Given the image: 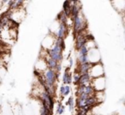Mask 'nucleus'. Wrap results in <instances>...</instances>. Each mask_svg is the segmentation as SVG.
Wrapping results in <instances>:
<instances>
[{
	"label": "nucleus",
	"mask_w": 125,
	"mask_h": 115,
	"mask_svg": "<svg viewBox=\"0 0 125 115\" xmlns=\"http://www.w3.org/2000/svg\"><path fill=\"white\" fill-rule=\"evenodd\" d=\"M61 70H62V67H61V65L60 63H58L57 65V67H56V69H55V72H57V73H60Z\"/></svg>",
	"instance_id": "16"
},
{
	"label": "nucleus",
	"mask_w": 125,
	"mask_h": 115,
	"mask_svg": "<svg viewBox=\"0 0 125 115\" xmlns=\"http://www.w3.org/2000/svg\"><path fill=\"white\" fill-rule=\"evenodd\" d=\"M89 85L94 89V91H103L105 86V79H104V77L92 79Z\"/></svg>",
	"instance_id": "4"
},
{
	"label": "nucleus",
	"mask_w": 125,
	"mask_h": 115,
	"mask_svg": "<svg viewBox=\"0 0 125 115\" xmlns=\"http://www.w3.org/2000/svg\"><path fill=\"white\" fill-rule=\"evenodd\" d=\"M88 74L91 79L104 77V68H103L101 62H97V63H92L91 68L88 71Z\"/></svg>",
	"instance_id": "3"
},
{
	"label": "nucleus",
	"mask_w": 125,
	"mask_h": 115,
	"mask_svg": "<svg viewBox=\"0 0 125 115\" xmlns=\"http://www.w3.org/2000/svg\"><path fill=\"white\" fill-rule=\"evenodd\" d=\"M62 50H63L61 48L60 44H59V39L57 38L55 40V44L52 47V49L47 50V55L50 58L53 59L58 63L62 59Z\"/></svg>",
	"instance_id": "1"
},
{
	"label": "nucleus",
	"mask_w": 125,
	"mask_h": 115,
	"mask_svg": "<svg viewBox=\"0 0 125 115\" xmlns=\"http://www.w3.org/2000/svg\"><path fill=\"white\" fill-rule=\"evenodd\" d=\"M78 52H79L78 56H81V55H87V53H88V49L87 48V46H86V44H85L83 47H82V48L78 50Z\"/></svg>",
	"instance_id": "11"
},
{
	"label": "nucleus",
	"mask_w": 125,
	"mask_h": 115,
	"mask_svg": "<svg viewBox=\"0 0 125 115\" xmlns=\"http://www.w3.org/2000/svg\"><path fill=\"white\" fill-rule=\"evenodd\" d=\"M62 8H63V14L66 16V17H70V13H71V2L70 1H65L63 3V5H62Z\"/></svg>",
	"instance_id": "8"
},
{
	"label": "nucleus",
	"mask_w": 125,
	"mask_h": 115,
	"mask_svg": "<svg viewBox=\"0 0 125 115\" xmlns=\"http://www.w3.org/2000/svg\"><path fill=\"white\" fill-rule=\"evenodd\" d=\"M64 89H65L64 85L61 86V88H60V94L62 95V96H63V93H64Z\"/></svg>",
	"instance_id": "19"
},
{
	"label": "nucleus",
	"mask_w": 125,
	"mask_h": 115,
	"mask_svg": "<svg viewBox=\"0 0 125 115\" xmlns=\"http://www.w3.org/2000/svg\"><path fill=\"white\" fill-rule=\"evenodd\" d=\"M91 77L89 76L88 72L87 73H84L82 75H81L80 79L79 81L77 82V85H85L87 86V84H90V81H91Z\"/></svg>",
	"instance_id": "7"
},
{
	"label": "nucleus",
	"mask_w": 125,
	"mask_h": 115,
	"mask_svg": "<svg viewBox=\"0 0 125 115\" xmlns=\"http://www.w3.org/2000/svg\"><path fill=\"white\" fill-rule=\"evenodd\" d=\"M64 110H65V107H64V106H61V107H60V109H59V111H58V113H57V114H62V113H64Z\"/></svg>",
	"instance_id": "17"
},
{
	"label": "nucleus",
	"mask_w": 125,
	"mask_h": 115,
	"mask_svg": "<svg viewBox=\"0 0 125 115\" xmlns=\"http://www.w3.org/2000/svg\"><path fill=\"white\" fill-rule=\"evenodd\" d=\"M74 34H76L79 32H82L83 30L86 29L87 26V20H86L85 16H83V14L80 12V14L78 15L76 18L74 20Z\"/></svg>",
	"instance_id": "2"
},
{
	"label": "nucleus",
	"mask_w": 125,
	"mask_h": 115,
	"mask_svg": "<svg viewBox=\"0 0 125 115\" xmlns=\"http://www.w3.org/2000/svg\"><path fill=\"white\" fill-rule=\"evenodd\" d=\"M45 61L46 62V64H47V66H48V68L52 69V70H55L56 67H57V65L58 64L57 62H56V61H54L53 59L50 58L49 56L47 57V58H45Z\"/></svg>",
	"instance_id": "9"
},
{
	"label": "nucleus",
	"mask_w": 125,
	"mask_h": 115,
	"mask_svg": "<svg viewBox=\"0 0 125 115\" xmlns=\"http://www.w3.org/2000/svg\"><path fill=\"white\" fill-rule=\"evenodd\" d=\"M44 79H45V84L47 85L50 86V87H54L56 81H57L55 70H52L50 68H47V70L44 73Z\"/></svg>",
	"instance_id": "5"
},
{
	"label": "nucleus",
	"mask_w": 125,
	"mask_h": 115,
	"mask_svg": "<svg viewBox=\"0 0 125 115\" xmlns=\"http://www.w3.org/2000/svg\"><path fill=\"white\" fill-rule=\"evenodd\" d=\"M81 75L79 73H75L74 74V81H75V84H77V82L79 81L80 79Z\"/></svg>",
	"instance_id": "15"
},
{
	"label": "nucleus",
	"mask_w": 125,
	"mask_h": 115,
	"mask_svg": "<svg viewBox=\"0 0 125 115\" xmlns=\"http://www.w3.org/2000/svg\"><path fill=\"white\" fill-rule=\"evenodd\" d=\"M88 62V57L87 55H81L78 56V64H84Z\"/></svg>",
	"instance_id": "12"
},
{
	"label": "nucleus",
	"mask_w": 125,
	"mask_h": 115,
	"mask_svg": "<svg viewBox=\"0 0 125 115\" xmlns=\"http://www.w3.org/2000/svg\"><path fill=\"white\" fill-rule=\"evenodd\" d=\"M67 105H69V109L70 111H73L74 110V98L73 96H70L68 100V102H67Z\"/></svg>",
	"instance_id": "13"
},
{
	"label": "nucleus",
	"mask_w": 125,
	"mask_h": 115,
	"mask_svg": "<svg viewBox=\"0 0 125 115\" xmlns=\"http://www.w3.org/2000/svg\"><path fill=\"white\" fill-rule=\"evenodd\" d=\"M65 89H64V93H63V96H68L70 92V85H65Z\"/></svg>",
	"instance_id": "14"
},
{
	"label": "nucleus",
	"mask_w": 125,
	"mask_h": 115,
	"mask_svg": "<svg viewBox=\"0 0 125 115\" xmlns=\"http://www.w3.org/2000/svg\"><path fill=\"white\" fill-rule=\"evenodd\" d=\"M71 83H72V77H71V73H70V75H69V77H68V79H67L66 84H68V85H70Z\"/></svg>",
	"instance_id": "18"
},
{
	"label": "nucleus",
	"mask_w": 125,
	"mask_h": 115,
	"mask_svg": "<svg viewBox=\"0 0 125 115\" xmlns=\"http://www.w3.org/2000/svg\"><path fill=\"white\" fill-rule=\"evenodd\" d=\"M57 19L58 20V21H60V23L67 24V17H66V16L63 14V12L59 13V14L57 15Z\"/></svg>",
	"instance_id": "10"
},
{
	"label": "nucleus",
	"mask_w": 125,
	"mask_h": 115,
	"mask_svg": "<svg viewBox=\"0 0 125 115\" xmlns=\"http://www.w3.org/2000/svg\"><path fill=\"white\" fill-rule=\"evenodd\" d=\"M61 106H62V104H61V103H58V105H57V113H58V111H59V109H60Z\"/></svg>",
	"instance_id": "20"
},
{
	"label": "nucleus",
	"mask_w": 125,
	"mask_h": 115,
	"mask_svg": "<svg viewBox=\"0 0 125 115\" xmlns=\"http://www.w3.org/2000/svg\"><path fill=\"white\" fill-rule=\"evenodd\" d=\"M67 34H68V28H67V25L63 24V23H60L58 31H57V38L63 39Z\"/></svg>",
	"instance_id": "6"
},
{
	"label": "nucleus",
	"mask_w": 125,
	"mask_h": 115,
	"mask_svg": "<svg viewBox=\"0 0 125 115\" xmlns=\"http://www.w3.org/2000/svg\"><path fill=\"white\" fill-rule=\"evenodd\" d=\"M72 65H73V60L70 58V67H71Z\"/></svg>",
	"instance_id": "21"
}]
</instances>
